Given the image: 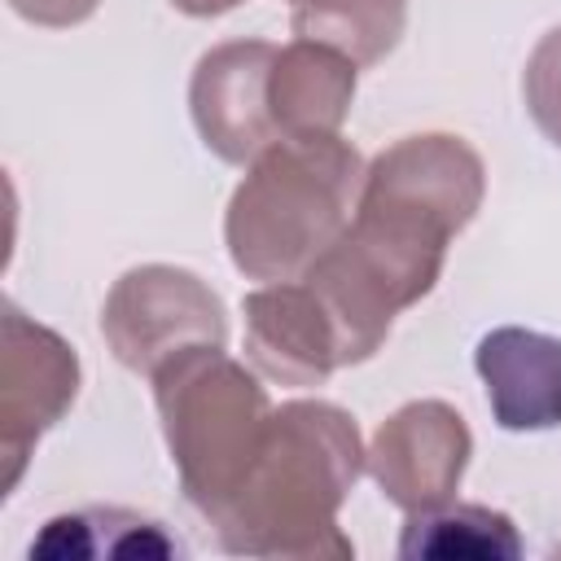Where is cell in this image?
Listing matches in <instances>:
<instances>
[{
  "instance_id": "obj_1",
  "label": "cell",
  "mask_w": 561,
  "mask_h": 561,
  "mask_svg": "<svg viewBox=\"0 0 561 561\" xmlns=\"http://www.w3.org/2000/svg\"><path fill=\"white\" fill-rule=\"evenodd\" d=\"M364 469L368 451L351 412L324 399H289L272 412L245 482L210 526L237 557L342 561L355 543L342 535L337 508Z\"/></svg>"
},
{
  "instance_id": "obj_2",
  "label": "cell",
  "mask_w": 561,
  "mask_h": 561,
  "mask_svg": "<svg viewBox=\"0 0 561 561\" xmlns=\"http://www.w3.org/2000/svg\"><path fill=\"white\" fill-rule=\"evenodd\" d=\"M364 158L342 136H280L232 188L224 245L250 280H298L351 224Z\"/></svg>"
},
{
  "instance_id": "obj_3",
  "label": "cell",
  "mask_w": 561,
  "mask_h": 561,
  "mask_svg": "<svg viewBox=\"0 0 561 561\" xmlns=\"http://www.w3.org/2000/svg\"><path fill=\"white\" fill-rule=\"evenodd\" d=\"M149 381L184 500L210 522L245 482L276 408L263 381L215 342L175 351Z\"/></svg>"
},
{
  "instance_id": "obj_4",
  "label": "cell",
  "mask_w": 561,
  "mask_h": 561,
  "mask_svg": "<svg viewBox=\"0 0 561 561\" xmlns=\"http://www.w3.org/2000/svg\"><path fill=\"white\" fill-rule=\"evenodd\" d=\"M101 333L127 373L153 377L184 346H224L228 311L224 298L197 272L175 263H140L123 272L105 294Z\"/></svg>"
},
{
  "instance_id": "obj_5",
  "label": "cell",
  "mask_w": 561,
  "mask_h": 561,
  "mask_svg": "<svg viewBox=\"0 0 561 561\" xmlns=\"http://www.w3.org/2000/svg\"><path fill=\"white\" fill-rule=\"evenodd\" d=\"M79 394V355L75 346L31 320L18 302H4L0 320V456H4V495L18 486L35 443L70 412Z\"/></svg>"
},
{
  "instance_id": "obj_6",
  "label": "cell",
  "mask_w": 561,
  "mask_h": 561,
  "mask_svg": "<svg viewBox=\"0 0 561 561\" xmlns=\"http://www.w3.org/2000/svg\"><path fill=\"white\" fill-rule=\"evenodd\" d=\"M469 456L473 434L465 416L443 399H412L377 425L368 443V473L394 508L425 513L456 500Z\"/></svg>"
},
{
  "instance_id": "obj_7",
  "label": "cell",
  "mask_w": 561,
  "mask_h": 561,
  "mask_svg": "<svg viewBox=\"0 0 561 561\" xmlns=\"http://www.w3.org/2000/svg\"><path fill=\"white\" fill-rule=\"evenodd\" d=\"M276 61V44L267 39H228L202 53L188 79V114L202 145L232 162L250 167L276 136L267 110V75Z\"/></svg>"
},
{
  "instance_id": "obj_8",
  "label": "cell",
  "mask_w": 561,
  "mask_h": 561,
  "mask_svg": "<svg viewBox=\"0 0 561 561\" xmlns=\"http://www.w3.org/2000/svg\"><path fill=\"white\" fill-rule=\"evenodd\" d=\"M245 359L280 386H324L342 368L337 329L320 294L298 280H272L241 302Z\"/></svg>"
},
{
  "instance_id": "obj_9",
  "label": "cell",
  "mask_w": 561,
  "mask_h": 561,
  "mask_svg": "<svg viewBox=\"0 0 561 561\" xmlns=\"http://www.w3.org/2000/svg\"><path fill=\"white\" fill-rule=\"evenodd\" d=\"M473 368L500 430L535 434L561 425V337L522 324L491 329L473 351Z\"/></svg>"
},
{
  "instance_id": "obj_10",
  "label": "cell",
  "mask_w": 561,
  "mask_h": 561,
  "mask_svg": "<svg viewBox=\"0 0 561 561\" xmlns=\"http://www.w3.org/2000/svg\"><path fill=\"white\" fill-rule=\"evenodd\" d=\"M359 66L316 39H294L276 48L267 75V110L276 136H342L355 101Z\"/></svg>"
},
{
  "instance_id": "obj_11",
  "label": "cell",
  "mask_w": 561,
  "mask_h": 561,
  "mask_svg": "<svg viewBox=\"0 0 561 561\" xmlns=\"http://www.w3.org/2000/svg\"><path fill=\"white\" fill-rule=\"evenodd\" d=\"M522 535L508 513L486 504H438L425 513H408L399 535V557L408 561H513L522 557Z\"/></svg>"
},
{
  "instance_id": "obj_12",
  "label": "cell",
  "mask_w": 561,
  "mask_h": 561,
  "mask_svg": "<svg viewBox=\"0 0 561 561\" xmlns=\"http://www.w3.org/2000/svg\"><path fill=\"white\" fill-rule=\"evenodd\" d=\"M298 39H316L359 70L394 53L408 26V0H302L289 13Z\"/></svg>"
},
{
  "instance_id": "obj_13",
  "label": "cell",
  "mask_w": 561,
  "mask_h": 561,
  "mask_svg": "<svg viewBox=\"0 0 561 561\" xmlns=\"http://www.w3.org/2000/svg\"><path fill=\"white\" fill-rule=\"evenodd\" d=\"M92 557V552H114V557H167V552H180L175 539L162 535V522H149L140 513H127L118 508H83V513H66V517H53L44 526V535L31 543V557Z\"/></svg>"
},
{
  "instance_id": "obj_14",
  "label": "cell",
  "mask_w": 561,
  "mask_h": 561,
  "mask_svg": "<svg viewBox=\"0 0 561 561\" xmlns=\"http://www.w3.org/2000/svg\"><path fill=\"white\" fill-rule=\"evenodd\" d=\"M522 96L535 127L561 149V26H552L526 57Z\"/></svg>"
},
{
  "instance_id": "obj_15",
  "label": "cell",
  "mask_w": 561,
  "mask_h": 561,
  "mask_svg": "<svg viewBox=\"0 0 561 561\" xmlns=\"http://www.w3.org/2000/svg\"><path fill=\"white\" fill-rule=\"evenodd\" d=\"M101 0H9V9L35 26H79L96 13Z\"/></svg>"
},
{
  "instance_id": "obj_16",
  "label": "cell",
  "mask_w": 561,
  "mask_h": 561,
  "mask_svg": "<svg viewBox=\"0 0 561 561\" xmlns=\"http://www.w3.org/2000/svg\"><path fill=\"white\" fill-rule=\"evenodd\" d=\"M180 13H188V18H219V13H228V9H237L241 0H171Z\"/></svg>"
},
{
  "instance_id": "obj_17",
  "label": "cell",
  "mask_w": 561,
  "mask_h": 561,
  "mask_svg": "<svg viewBox=\"0 0 561 561\" xmlns=\"http://www.w3.org/2000/svg\"><path fill=\"white\" fill-rule=\"evenodd\" d=\"M289 4H302V0H289Z\"/></svg>"
}]
</instances>
